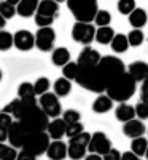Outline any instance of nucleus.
Returning <instances> with one entry per match:
<instances>
[{"label":"nucleus","instance_id":"nucleus-11","mask_svg":"<svg viewBox=\"0 0 148 160\" xmlns=\"http://www.w3.org/2000/svg\"><path fill=\"white\" fill-rule=\"evenodd\" d=\"M100 58H102L100 53L96 48L86 45L81 51H80L76 64H78V68H91V66H96L100 61Z\"/></svg>","mask_w":148,"mask_h":160},{"label":"nucleus","instance_id":"nucleus-20","mask_svg":"<svg viewBox=\"0 0 148 160\" xmlns=\"http://www.w3.org/2000/svg\"><path fill=\"white\" fill-rule=\"evenodd\" d=\"M113 109V101L107 95H99L92 102V111L96 114H105Z\"/></svg>","mask_w":148,"mask_h":160},{"label":"nucleus","instance_id":"nucleus-38","mask_svg":"<svg viewBox=\"0 0 148 160\" xmlns=\"http://www.w3.org/2000/svg\"><path fill=\"white\" fill-rule=\"evenodd\" d=\"M134 111H136V117H139V120H145L148 118V104L145 102H137L136 108H134Z\"/></svg>","mask_w":148,"mask_h":160},{"label":"nucleus","instance_id":"nucleus-35","mask_svg":"<svg viewBox=\"0 0 148 160\" xmlns=\"http://www.w3.org/2000/svg\"><path fill=\"white\" fill-rule=\"evenodd\" d=\"M62 120L65 123H75V122H81V114L75 109H67L62 114Z\"/></svg>","mask_w":148,"mask_h":160},{"label":"nucleus","instance_id":"nucleus-3","mask_svg":"<svg viewBox=\"0 0 148 160\" xmlns=\"http://www.w3.org/2000/svg\"><path fill=\"white\" fill-rule=\"evenodd\" d=\"M67 7L78 22H92L99 10L97 0H67Z\"/></svg>","mask_w":148,"mask_h":160},{"label":"nucleus","instance_id":"nucleus-9","mask_svg":"<svg viewBox=\"0 0 148 160\" xmlns=\"http://www.w3.org/2000/svg\"><path fill=\"white\" fill-rule=\"evenodd\" d=\"M35 37V47L40 51H51L56 42V31L53 28H40Z\"/></svg>","mask_w":148,"mask_h":160},{"label":"nucleus","instance_id":"nucleus-13","mask_svg":"<svg viewBox=\"0 0 148 160\" xmlns=\"http://www.w3.org/2000/svg\"><path fill=\"white\" fill-rule=\"evenodd\" d=\"M126 72L129 74V77L134 80V82L139 83L148 75V64L145 61H134V62H131L127 66Z\"/></svg>","mask_w":148,"mask_h":160},{"label":"nucleus","instance_id":"nucleus-40","mask_svg":"<svg viewBox=\"0 0 148 160\" xmlns=\"http://www.w3.org/2000/svg\"><path fill=\"white\" fill-rule=\"evenodd\" d=\"M102 160H121V152L118 149H110L107 154L102 155Z\"/></svg>","mask_w":148,"mask_h":160},{"label":"nucleus","instance_id":"nucleus-2","mask_svg":"<svg viewBox=\"0 0 148 160\" xmlns=\"http://www.w3.org/2000/svg\"><path fill=\"white\" fill-rule=\"evenodd\" d=\"M137 90V83L129 77L127 72L116 75L107 87V96L113 102H126L129 101Z\"/></svg>","mask_w":148,"mask_h":160},{"label":"nucleus","instance_id":"nucleus-36","mask_svg":"<svg viewBox=\"0 0 148 160\" xmlns=\"http://www.w3.org/2000/svg\"><path fill=\"white\" fill-rule=\"evenodd\" d=\"M0 15H2V16L8 21V19H11L13 16L16 15V7L7 3L5 0H3V2H0Z\"/></svg>","mask_w":148,"mask_h":160},{"label":"nucleus","instance_id":"nucleus-8","mask_svg":"<svg viewBox=\"0 0 148 160\" xmlns=\"http://www.w3.org/2000/svg\"><path fill=\"white\" fill-rule=\"evenodd\" d=\"M112 149V141L110 138L105 135L104 131H96L91 135L89 144H88V151L89 154H99L104 155Z\"/></svg>","mask_w":148,"mask_h":160},{"label":"nucleus","instance_id":"nucleus-26","mask_svg":"<svg viewBox=\"0 0 148 160\" xmlns=\"http://www.w3.org/2000/svg\"><path fill=\"white\" fill-rule=\"evenodd\" d=\"M94 24L97 26V28H105V26H110L112 22V15H110V11H107V10H97L96 13V16H94Z\"/></svg>","mask_w":148,"mask_h":160},{"label":"nucleus","instance_id":"nucleus-24","mask_svg":"<svg viewBox=\"0 0 148 160\" xmlns=\"http://www.w3.org/2000/svg\"><path fill=\"white\" fill-rule=\"evenodd\" d=\"M110 47L115 53H124L127 51L129 48V42H127V37L124 34H115L112 42H110Z\"/></svg>","mask_w":148,"mask_h":160},{"label":"nucleus","instance_id":"nucleus-1","mask_svg":"<svg viewBox=\"0 0 148 160\" xmlns=\"http://www.w3.org/2000/svg\"><path fill=\"white\" fill-rule=\"evenodd\" d=\"M126 72V66L116 56H102L96 66L78 68L75 82L92 93H104L112 80Z\"/></svg>","mask_w":148,"mask_h":160},{"label":"nucleus","instance_id":"nucleus-19","mask_svg":"<svg viewBox=\"0 0 148 160\" xmlns=\"http://www.w3.org/2000/svg\"><path fill=\"white\" fill-rule=\"evenodd\" d=\"M115 117H116V120H119V122L126 123V122H129V120L136 118V111H134L132 106H129L126 102H119V106L115 111Z\"/></svg>","mask_w":148,"mask_h":160},{"label":"nucleus","instance_id":"nucleus-27","mask_svg":"<svg viewBox=\"0 0 148 160\" xmlns=\"http://www.w3.org/2000/svg\"><path fill=\"white\" fill-rule=\"evenodd\" d=\"M126 37H127L129 47H140L145 40V34H143L142 29H132Z\"/></svg>","mask_w":148,"mask_h":160},{"label":"nucleus","instance_id":"nucleus-10","mask_svg":"<svg viewBox=\"0 0 148 160\" xmlns=\"http://www.w3.org/2000/svg\"><path fill=\"white\" fill-rule=\"evenodd\" d=\"M13 47H16L21 51H29L35 47V37L30 31L21 29L16 34H13Z\"/></svg>","mask_w":148,"mask_h":160},{"label":"nucleus","instance_id":"nucleus-29","mask_svg":"<svg viewBox=\"0 0 148 160\" xmlns=\"http://www.w3.org/2000/svg\"><path fill=\"white\" fill-rule=\"evenodd\" d=\"M116 7H118V11L121 13V15H126V16L131 15V13L137 8L136 0H118Z\"/></svg>","mask_w":148,"mask_h":160},{"label":"nucleus","instance_id":"nucleus-47","mask_svg":"<svg viewBox=\"0 0 148 160\" xmlns=\"http://www.w3.org/2000/svg\"><path fill=\"white\" fill-rule=\"evenodd\" d=\"M142 88H148V75L142 80Z\"/></svg>","mask_w":148,"mask_h":160},{"label":"nucleus","instance_id":"nucleus-23","mask_svg":"<svg viewBox=\"0 0 148 160\" xmlns=\"http://www.w3.org/2000/svg\"><path fill=\"white\" fill-rule=\"evenodd\" d=\"M113 35H115L113 28L105 26V28H97L96 29V35H94V38H96V42L100 43V45H109L112 42Z\"/></svg>","mask_w":148,"mask_h":160},{"label":"nucleus","instance_id":"nucleus-51","mask_svg":"<svg viewBox=\"0 0 148 160\" xmlns=\"http://www.w3.org/2000/svg\"><path fill=\"white\" fill-rule=\"evenodd\" d=\"M145 157L148 158V148H146V152H145Z\"/></svg>","mask_w":148,"mask_h":160},{"label":"nucleus","instance_id":"nucleus-46","mask_svg":"<svg viewBox=\"0 0 148 160\" xmlns=\"http://www.w3.org/2000/svg\"><path fill=\"white\" fill-rule=\"evenodd\" d=\"M5 24H7V19H5L2 15H0V31H2V29L5 28Z\"/></svg>","mask_w":148,"mask_h":160},{"label":"nucleus","instance_id":"nucleus-33","mask_svg":"<svg viewBox=\"0 0 148 160\" xmlns=\"http://www.w3.org/2000/svg\"><path fill=\"white\" fill-rule=\"evenodd\" d=\"M18 96H19V99L35 96V93H34V85H32L30 82H22V83L18 87Z\"/></svg>","mask_w":148,"mask_h":160},{"label":"nucleus","instance_id":"nucleus-37","mask_svg":"<svg viewBox=\"0 0 148 160\" xmlns=\"http://www.w3.org/2000/svg\"><path fill=\"white\" fill-rule=\"evenodd\" d=\"M53 22H54V18L45 16V15H37L35 13V24L38 28H51Z\"/></svg>","mask_w":148,"mask_h":160},{"label":"nucleus","instance_id":"nucleus-32","mask_svg":"<svg viewBox=\"0 0 148 160\" xmlns=\"http://www.w3.org/2000/svg\"><path fill=\"white\" fill-rule=\"evenodd\" d=\"M13 47V34L8 31H0V51H8Z\"/></svg>","mask_w":148,"mask_h":160},{"label":"nucleus","instance_id":"nucleus-25","mask_svg":"<svg viewBox=\"0 0 148 160\" xmlns=\"http://www.w3.org/2000/svg\"><path fill=\"white\" fill-rule=\"evenodd\" d=\"M146 148H148V139H146V138H143V136L134 138V139H132V142H131V152H134V154L139 155V157L145 155Z\"/></svg>","mask_w":148,"mask_h":160},{"label":"nucleus","instance_id":"nucleus-14","mask_svg":"<svg viewBox=\"0 0 148 160\" xmlns=\"http://www.w3.org/2000/svg\"><path fill=\"white\" fill-rule=\"evenodd\" d=\"M46 155L49 160H64L67 157V144L62 139L51 141L46 149Z\"/></svg>","mask_w":148,"mask_h":160},{"label":"nucleus","instance_id":"nucleus-12","mask_svg":"<svg viewBox=\"0 0 148 160\" xmlns=\"http://www.w3.org/2000/svg\"><path fill=\"white\" fill-rule=\"evenodd\" d=\"M123 133H124V136L134 139V138L143 136L146 133V127H145V123L142 122V120L132 118V120H129V122L123 123Z\"/></svg>","mask_w":148,"mask_h":160},{"label":"nucleus","instance_id":"nucleus-6","mask_svg":"<svg viewBox=\"0 0 148 160\" xmlns=\"http://www.w3.org/2000/svg\"><path fill=\"white\" fill-rule=\"evenodd\" d=\"M38 101V106L42 109L48 118H58L61 114H62V106H61V101H59V96H56L54 93H43L40 95V98L37 99Z\"/></svg>","mask_w":148,"mask_h":160},{"label":"nucleus","instance_id":"nucleus-41","mask_svg":"<svg viewBox=\"0 0 148 160\" xmlns=\"http://www.w3.org/2000/svg\"><path fill=\"white\" fill-rule=\"evenodd\" d=\"M35 158H37V155L24 151V149H21V152H18V157H16V160H35Z\"/></svg>","mask_w":148,"mask_h":160},{"label":"nucleus","instance_id":"nucleus-52","mask_svg":"<svg viewBox=\"0 0 148 160\" xmlns=\"http://www.w3.org/2000/svg\"><path fill=\"white\" fill-rule=\"evenodd\" d=\"M0 2H2V0H0Z\"/></svg>","mask_w":148,"mask_h":160},{"label":"nucleus","instance_id":"nucleus-49","mask_svg":"<svg viewBox=\"0 0 148 160\" xmlns=\"http://www.w3.org/2000/svg\"><path fill=\"white\" fill-rule=\"evenodd\" d=\"M2 77H3V72H2V69H0V80H2Z\"/></svg>","mask_w":148,"mask_h":160},{"label":"nucleus","instance_id":"nucleus-44","mask_svg":"<svg viewBox=\"0 0 148 160\" xmlns=\"http://www.w3.org/2000/svg\"><path fill=\"white\" fill-rule=\"evenodd\" d=\"M7 139H8V130L0 127V142H5Z\"/></svg>","mask_w":148,"mask_h":160},{"label":"nucleus","instance_id":"nucleus-50","mask_svg":"<svg viewBox=\"0 0 148 160\" xmlns=\"http://www.w3.org/2000/svg\"><path fill=\"white\" fill-rule=\"evenodd\" d=\"M54 2H56V3H59V2H65V0H54Z\"/></svg>","mask_w":148,"mask_h":160},{"label":"nucleus","instance_id":"nucleus-17","mask_svg":"<svg viewBox=\"0 0 148 160\" xmlns=\"http://www.w3.org/2000/svg\"><path fill=\"white\" fill-rule=\"evenodd\" d=\"M38 2L40 0H19V3L16 5V13L22 18H30L35 15Z\"/></svg>","mask_w":148,"mask_h":160},{"label":"nucleus","instance_id":"nucleus-39","mask_svg":"<svg viewBox=\"0 0 148 160\" xmlns=\"http://www.w3.org/2000/svg\"><path fill=\"white\" fill-rule=\"evenodd\" d=\"M15 122V118H13L10 114H7V112H3V111H0V127H3V128H7L8 130V127Z\"/></svg>","mask_w":148,"mask_h":160},{"label":"nucleus","instance_id":"nucleus-30","mask_svg":"<svg viewBox=\"0 0 148 160\" xmlns=\"http://www.w3.org/2000/svg\"><path fill=\"white\" fill-rule=\"evenodd\" d=\"M78 74V64L75 61H69L65 66H62V77H65L67 80H75Z\"/></svg>","mask_w":148,"mask_h":160},{"label":"nucleus","instance_id":"nucleus-5","mask_svg":"<svg viewBox=\"0 0 148 160\" xmlns=\"http://www.w3.org/2000/svg\"><path fill=\"white\" fill-rule=\"evenodd\" d=\"M89 139H91V135L88 131H81L80 135L70 138L69 146H67V155L72 160H81L88 152Z\"/></svg>","mask_w":148,"mask_h":160},{"label":"nucleus","instance_id":"nucleus-48","mask_svg":"<svg viewBox=\"0 0 148 160\" xmlns=\"http://www.w3.org/2000/svg\"><path fill=\"white\" fill-rule=\"evenodd\" d=\"M7 3H10V5H13V7H16L18 3H19V0H5Z\"/></svg>","mask_w":148,"mask_h":160},{"label":"nucleus","instance_id":"nucleus-42","mask_svg":"<svg viewBox=\"0 0 148 160\" xmlns=\"http://www.w3.org/2000/svg\"><path fill=\"white\" fill-rule=\"evenodd\" d=\"M121 160H142L139 155H136L134 152H131V151H127V152H123L121 154Z\"/></svg>","mask_w":148,"mask_h":160},{"label":"nucleus","instance_id":"nucleus-31","mask_svg":"<svg viewBox=\"0 0 148 160\" xmlns=\"http://www.w3.org/2000/svg\"><path fill=\"white\" fill-rule=\"evenodd\" d=\"M49 87H51L49 78H46V77L37 78V82L34 83V93H35V96H40V95H43V93H46L49 90Z\"/></svg>","mask_w":148,"mask_h":160},{"label":"nucleus","instance_id":"nucleus-53","mask_svg":"<svg viewBox=\"0 0 148 160\" xmlns=\"http://www.w3.org/2000/svg\"><path fill=\"white\" fill-rule=\"evenodd\" d=\"M146 133H148V131H146Z\"/></svg>","mask_w":148,"mask_h":160},{"label":"nucleus","instance_id":"nucleus-16","mask_svg":"<svg viewBox=\"0 0 148 160\" xmlns=\"http://www.w3.org/2000/svg\"><path fill=\"white\" fill-rule=\"evenodd\" d=\"M37 15H45V16H51V18H58L59 13V3H56L54 0H40L38 7H37Z\"/></svg>","mask_w":148,"mask_h":160},{"label":"nucleus","instance_id":"nucleus-4","mask_svg":"<svg viewBox=\"0 0 148 160\" xmlns=\"http://www.w3.org/2000/svg\"><path fill=\"white\" fill-rule=\"evenodd\" d=\"M49 142H51V139H49L46 131H34V133H30V135L25 138L21 149L27 151V152H30L34 155H42V154L46 152Z\"/></svg>","mask_w":148,"mask_h":160},{"label":"nucleus","instance_id":"nucleus-34","mask_svg":"<svg viewBox=\"0 0 148 160\" xmlns=\"http://www.w3.org/2000/svg\"><path fill=\"white\" fill-rule=\"evenodd\" d=\"M81 131H85V127L81 122H75V123H67L65 127V136L69 138H73L76 135H80Z\"/></svg>","mask_w":148,"mask_h":160},{"label":"nucleus","instance_id":"nucleus-43","mask_svg":"<svg viewBox=\"0 0 148 160\" xmlns=\"http://www.w3.org/2000/svg\"><path fill=\"white\" fill-rule=\"evenodd\" d=\"M140 101L148 104V88H140Z\"/></svg>","mask_w":148,"mask_h":160},{"label":"nucleus","instance_id":"nucleus-22","mask_svg":"<svg viewBox=\"0 0 148 160\" xmlns=\"http://www.w3.org/2000/svg\"><path fill=\"white\" fill-rule=\"evenodd\" d=\"M53 90H54V95L56 96H67V95H70V91H72V83H70V80H67L65 77H59L56 78V82L54 85H53Z\"/></svg>","mask_w":148,"mask_h":160},{"label":"nucleus","instance_id":"nucleus-15","mask_svg":"<svg viewBox=\"0 0 148 160\" xmlns=\"http://www.w3.org/2000/svg\"><path fill=\"white\" fill-rule=\"evenodd\" d=\"M65 127H67V123L64 122L62 118H53L51 122L48 123V127H46L49 139H53V141L62 139L65 136Z\"/></svg>","mask_w":148,"mask_h":160},{"label":"nucleus","instance_id":"nucleus-21","mask_svg":"<svg viewBox=\"0 0 148 160\" xmlns=\"http://www.w3.org/2000/svg\"><path fill=\"white\" fill-rule=\"evenodd\" d=\"M51 61L54 66H59V68H62V66H65L67 62L70 61V51L67 50L65 47H59L56 50H53V55H51Z\"/></svg>","mask_w":148,"mask_h":160},{"label":"nucleus","instance_id":"nucleus-45","mask_svg":"<svg viewBox=\"0 0 148 160\" xmlns=\"http://www.w3.org/2000/svg\"><path fill=\"white\" fill-rule=\"evenodd\" d=\"M85 160H102V155H99V154H89V155H85Z\"/></svg>","mask_w":148,"mask_h":160},{"label":"nucleus","instance_id":"nucleus-18","mask_svg":"<svg viewBox=\"0 0 148 160\" xmlns=\"http://www.w3.org/2000/svg\"><path fill=\"white\" fill-rule=\"evenodd\" d=\"M127 18H129V24L134 29H142L148 22V15L143 8H136L131 15H127Z\"/></svg>","mask_w":148,"mask_h":160},{"label":"nucleus","instance_id":"nucleus-28","mask_svg":"<svg viewBox=\"0 0 148 160\" xmlns=\"http://www.w3.org/2000/svg\"><path fill=\"white\" fill-rule=\"evenodd\" d=\"M16 157H18V151L13 146L0 142V160H16Z\"/></svg>","mask_w":148,"mask_h":160},{"label":"nucleus","instance_id":"nucleus-7","mask_svg":"<svg viewBox=\"0 0 148 160\" xmlns=\"http://www.w3.org/2000/svg\"><path fill=\"white\" fill-rule=\"evenodd\" d=\"M94 35H96V28L91 22H78L76 21L72 28V38L81 45H89L94 40Z\"/></svg>","mask_w":148,"mask_h":160}]
</instances>
